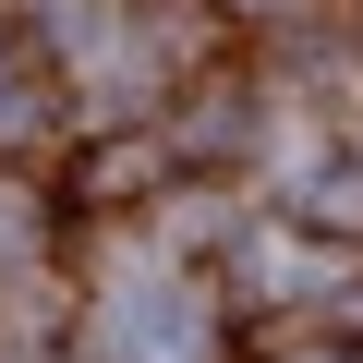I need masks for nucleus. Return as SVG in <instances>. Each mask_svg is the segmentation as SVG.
<instances>
[{"mask_svg":"<svg viewBox=\"0 0 363 363\" xmlns=\"http://www.w3.org/2000/svg\"><path fill=\"white\" fill-rule=\"evenodd\" d=\"M194 339H206V315H194V291H169V279H145V291L109 303V351L121 363H206Z\"/></svg>","mask_w":363,"mask_h":363,"instance_id":"1","label":"nucleus"},{"mask_svg":"<svg viewBox=\"0 0 363 363\" xmlns=\"http://www.w3.org/2000/svg\"><path fill=\"white\" fill-rule=\"evenodd\" d=\"M25 109H37V97H25V85H13V73H0V121H25Z\"/></svg>","mask_w":363,"mask_h":363,"instance_id":"2","label":"nucleus"},{"mask_svg":"<svg viewBox=\"0 0 363 363\" xmlns=\"http://www.w3.org/2000/svg\"><path fill=\"white\" fill-rule=\"evenodd\" d=\"M0 242H13V194H0Z\"/></svg>","mask_w":363,"mask_h":363,"instance_id":"3","label":"nucleus"}]
</instances>
